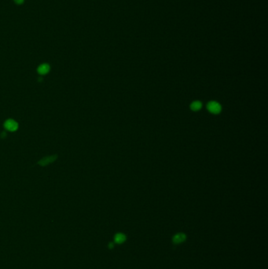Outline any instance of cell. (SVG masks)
<instances>
[{
  "mask_svg": "<svg viewBox=\"0 0 268 269\" xmlns=\"http://www.w3.org/2000/svg\"><path fill=\"white\" fill-rule=\"evenodd\" d=\"M125 239H126V237L123 234H116L115 237H114V242H115V243L117 244L123 243V242L125 241Z\"/></svg>",
  "mask_w": 268,
  "mask_h": 269,
  "instance_id": "cell-6",
  "label": "cell"
},
{
  "mask_svg": "<svg viewBox=\"0 0 268 269\" xmlns=\"http://www.w3.org/2000/svg\"><path fill=\"white\" fill-rule=\"evenodd\" d=\"M58 157V156L57 155H51V156H47V157H43L39 161H38V165L41 166H46L50 165V164H51L55 160L57 159Z\"/></svg>",
  "mask_w": 268,
  "mask_h": 269,
  "instance_id": "cell-3",
  "label": "cell"
},
{
  "mask_svg": "<svg viewBox=\"0 0 268 269\" xmlns=\"http://www.w3.org/2000/svg\"><path fill=\"white\" fill-rule=\"evenodd\" d=\"M207 109L208 110L209 112L213 114H220V111L222 110L221 106L216 102H210L207 106Z\"/></svg>",
  "mask_w": 268,
  "mask_h": 269,
  "instance_id": "cell-1",
  "label": "cell"
},
{
  "mask_svg": "<svg viewBox=\"0 0 268 269\" xmlns=\"http://www.w3.org/2000/svg\"><path fill=\"white\" fill-rule=\"evenodd\" d=\"M4 128L9 132H15L18 128V124L13 119H8L4 123Z\"/></svg>",
  "mask_w": 268,
  "mask_h": 269,
  "instance_id": "cell-2",
  "label": "cell"
},
{
  "mask_svg": "<svg viewBox=\"0 0 268 269\" xmlns=\"http://www.w3.org/2000/svg\"><path fill=\"white\" fill-rule=\"evenodd\" d=\"M186 238V237L184 234H177L173 237V242L174 244H179L183 242Z\"/></svg>",
  "mask_w": 268,
  "mask_h": 269,
  "instance_id": "cell-5",
  "label": "cell"
},
{
  "mask_svg": "<svg viewBox=\"0 0 268 269\" xmlns=\"http://www.w3.org/2000/svg\"><path fill=\"white\" fill-rule=\"evenodd\" d=\"M201 107H202V103L199 101H195L194 102H192V104L190 105L191 110L194 111L199 110L201 109Z\"/></svg>",
  "mask_w": 268,
  "mask_h": 269,
  "instance_id": "cell-7",
  "label": "cell"
},
{
  "mask_svg": "<svg viewBox=\"0 0 268 269\" xmlns=\"http://www.w3.org/2000/svg\"><path fill=\"white\" fill-rule=\"evenodd\" d=\"M14 2H15L17 4H21L23 2H24V0H14Z\"/></svg>",
  "mask_w": 268,
  "mask_h": 269,
  "instance_id": "cell-8",
  "label": "cell"
},
{
  "mask_svg": "<svg viewBox=\"0 0 268 269\" xmlns=\"http://www.w3.org/2000/svg\"><path fill=\"white\" fill-rule=\"evenodd\" d=\"M50 65L48 64H46V63H44V64L39 65V67H38L37 71L40 75H45L46 73H48L49 71H50Z\"/></svg>",
  "mask_w": 268,
  "mask_h": 269,
  "instance_id": "cell-4",
  "label": "cell"
}]
</instances>
